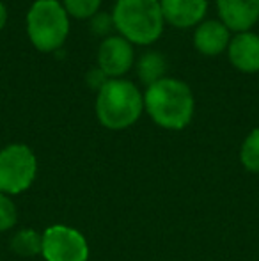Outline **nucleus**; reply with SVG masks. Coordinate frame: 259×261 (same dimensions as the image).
I'll return each instance as SVG.
<instances>
[{"label": "nucleus", "instance_id": "0eeeda50", "mask_svg": "<svg viewBox=\"0 0 259 261\" xmlns=\"http://www.w3.org/2000/svg\"><path fill=\"white\" fill-rule=\"evenodd\" d=\"M133 64V46L121 36L103 39L98 48V69L107 79H119Z\"/></svg>", "mask_w": 259, "mask_h": 261}, {"label": "nucleus", "instance_id": "a211bd4d", "mask_svg": "<svg viewBox=\"0 0 259 261\" xmlns=\"http://www.w3.org/2000/svg\"><path fill=\"white\" fill-rule=\"evenodd\" d=\"M6 21H7V9H6V6H4V4L0 2V31L4 29Z\"/></svg>", "mask_w": 259, "mask_h": 261}, {"label": "nucleus", "instance_id": "f03ea898", "mask_svg": "<svg viewBox=\"0 0 259 261\" xmlns=\"http://www.w3.org/2000/svg\"><path fill=\"white\" fill-rule=\"evenodd\" d=\"M96 117L108 130H125L138 121L144 110V94L125 79H108L98 89Z\"/></svg>", "mask_w": 259, "mask_h": 261}, {"label": "nucleus", "instance_id": "ddd939ff", "mask_svg": "<svg viewBox=\"0 0 259 261\" xmlns=\"http://www.w3.org/2000/svg\"><path fill=\"white\" fill-rule=\"evenodd\" d=\"M11 251L18 256L23 258H31V256L41 254V245H43V233H38L36 229H20L18 233L13 234L9 242Z\"/></svg>", "mask_w": 259, "mask_h": 261}, {"label": "nucleus", "instance_id": "39448f33", "mask_svg": "<svg viewBox=\"0 0 259 261\" xmlns=\"http://www.w3.org/2000/svg\"><path fill=\"white\" fill-rule=\"evenodd\" d=\"M38 176V158L27 144L0 149V194L18 196L32 187Z\"/></svg>", "mask_w": 259, "mask_h": 261}, {"label": "nucleus", "instance_id": "20e7f679", "mask_svg": "<svg viewBox=\"0 0 259 261\" xmlns=\"http://www.w3.org/2000/svg\"><path fill=\"white\" fill-rule=\"evenodd\" d=\"M27 34L39 52H55L69 34V14L59 0H36L27 13Z\"/></svg>", "mask_w": 259, "mask_h": 261}, {"label": "nucleus", "instance_id": "7ed1b4c3", "mask_svg": "<svg viewBox=\"0 0 259 261\" xmlns=\"http://www.w3.org/2000/svg\"><path fill=\"white\" fill-rule=\"evenodd\" d=\"M114 27L131 45H151L163 32L158 0H118L112 13Z\"/></svg>", "mask_w": 259, "mask_h": 261}, {"label": "nucleus", "instance_id": "1a4fd4ad", "mask_svg": "<svg viewBox=\"0 0 259 261\" xmlns=\"http://www.w3.org/2000/svg\"><path fill=\"white\" fill-rule=\"evenodd\" d=\"M163 20L176 29H190L203 21L208 0H160Z\"/></svg>", "mask_w": 259, "mask_h": 261}, {"label": "nucleus", "instance_id": "4468645a", "mask_svg": "<svg viewBox=\"0 0 259 261\" xmlns=\"http://www.w3.org/2000/svg\"><path fill=\"white\" fill-rule=\"evenodd\" d=\"M240 162L247 171L259 174V128H254L245 137L240 149Z\"/></svg>", "mask_w": 259, "mask_h": 261}, {"label": "nucleus", "instance_id": "9d476101", "mask_svg": "<svg viewBox=\"0 0 259 261\" xmlns=\"http://www.w3.org/2000/svg\"><path fill=\"white\" fill-rule=\"evenodd\" d=\"M229 61L242 73L259 71V36L254 32H238L229 41Z\"/></svg>", "mask_w": 259, "mask_h": 261}, {"label": "nucleus", "instance_id": "f257e3e1", "mask_svg": "<svg viewBox=\"0 0 259 261\" xmlns=\"http://www.w3.org/2000/svg\"><path fill=\"white\" fill-rule=\"evenodd\" d=\"M144 109L153 123L165 130H183L194 117L192 89L178 79L163 76L144 93Z\"/></svg>", "mask_w": 259, "mask_h": 261}, {"label": "nucleus", "instance_id": "9b49d317", "mask_svg": "<svg viewBox=\"0 0 259 261\" xmlns=\"http://www.w3.org/2000/svg\"><path fill=\"white\" fill-rule=\"evenodd\" d=\"M229 32L231 31L220 20L200 21L194 32L195 50L203 55H208V57H215V55L222 54L224 50H227L229 41H231Z\"/></svg>", "mask_w": 259, "mask_h": 261}, {"label": "nucleus", "instance_id": "f8f14e48", "mask_svg": "<svg viewBox=\"0 0 259 261\" xmlns=\"http://www.w3.org/2000/svg\"><path fill=\"white\" fill-rule=\"evenodd\" d=\"M165 69H167V62L162 54L148 52L138 59L137 75H138V79H140V82L149 87L155 82H158V80L163 79Z\"/></svg>", "mask_w": 259, "mask_h": 261}, {"label": "nucleus", "instance_id": "dca6fc26", "mask_svg": "<svg viewBox=\"0 0 259 261\" xmlns=\"http://www.w3.org/2000/svg\"><path fill=\"white\" fill-rule=\"evenodd\" d=\"M18 222V208L11 196L0 194V231H9Z\"/></svg>", "mask_w": 259, "mask_h": 261}, {"label": "nucleus", "instance_id": "2eb2a0df", "mask_svg": "<svg viewBox=\"0 0 259 261\" xmlns=\"http://www.w3.org/2000/svg\"><path fill=\"white\" fill-rule=\"evenodd\" d=\"M63 6L69 16L76 20H85V18L98 14L101 0H63Z\"/></svg>", "mask_w": 259, "mask_h": 261}, {"label": "nucleus", "instance_id": "6e6552de", "mask_svg": "<svg viewBox=\"0 0 259 261\" xmlns=\"http://www.w3.org/2000/svg\"><path fill=\"white\" fill-rule=\"evenodd\" d=\"M220 21L235 32H249L259 20V0H217Z\"/></svg>", "mask_w": 259, "mask_h": 261}, {"label": "nucleus", "instance_id": "423d86ee", "mask_svg": "<svg viewBox=\"0 0 259 261\" xmlns=\"http://www.w3.org/2000/svg\"><path fill=\"white\" fill-rule=\"evenodd\" d=\"M89 254L87 238L75 227L53 224L43 233L41 256L45 261H87Z\"/></svg>", "mask_w": 259, "mask_h": 261}, {"label": "nucleus", "instance_id": "f3484780", "mask_svg": "<svg viewBox=\"0 0 259 261\" xmlns=\"http://www.w3.org/2000/svg\"><path fill=\"white\" fill-rule=\"evenodd\" d=\"M112 27H114V20L110 16H107V14H94L93 31L96 34H107Z\"/></svg>", "mask_w": 259, "mask_h": 261}]
</instances>
